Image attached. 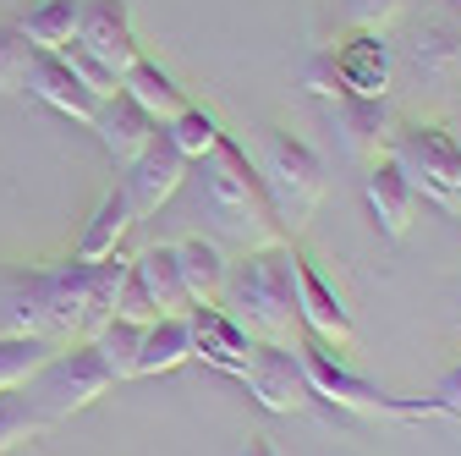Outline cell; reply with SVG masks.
<instances>
[{"instance_id": "cell-1", "label": "cell", "mask_w": 461, "mask_h": 456, "mask_svg": "<svg viewBox=\"0 0 461 456\" xmlns=\"http://www.w3.org/2000/svg\"><path fill=\"white\" fill-rule=\"evenodd\" d=\"M187 182H193V204H198V220L209 225L214 242H230L242 253H258V248H275L285 242L280 220L264 198V182H258V165L248 160V149L237 138H220L203 160L187 165Z\"/></svg>"}, {"instance_id": "cell-2", "label": "cell", "mask_w": 461, "mask_h": 456, "mask_svg": "<svg viewBox=\"0 0 461 456\" xmlns=\"http://www.w3.org/2000/svg\"><path fill=\"white\" fill-rule=\"evenodd\" d=\"M297 248L275 242L258 253H242V264H230L220 308L237 319L258 347H297V280H292Z\"/></svg>"}, {"instance_id": "cell-3", "label": "cell", "mask_w": 461, "mask_h": 456, "mask_svg": "<svg viewBox=\"0 0 461 456\" xmlns=\"http://www.w3.org/2000/svg\"><path fill=\"white\" fill-rule=\"evenodd\" d=\"M258 182H264V198H269V209L280 220V232L303 237L313 209H319V198H324V160L303 138L269 127L264 132V170H258Z\"/></svg>"}, {"instance_id": "cell-4", "label": "cell", "mask_w": 461, "mask_h": 456, "mask_svg": "<svg viewBox=\"0 0 461 456\" xmlns=\"http://www.w3.org/2000/svg\"><path fill=\"white\" fill-rule=\"evenodd\" d=\"M390 160L407 170V182L418 187V198H429L445 214H461V138L445 127H395L390 138Z\"/></svg>"}, {"instance_id": "cell-5", "label": "cell", "mask_w": 461, "mask_h": 456, "mask_svg": "<svg viewBox=\"0 0 461 456\" xmlns=\"http://www.w3.org/2000/svg\"><path fill=\"white\" fill-rule=\"evenodd\" d=\"M110 385H115V374H110L104 352L94 347V341H77V347H61V352H55L23 390L33 396V407L44 413V424H61V418L94 407Z\"/></svg>"}, {"instance_id": "cell-6", "label": "cell", "mask_w": 461, "mask_h": 456, "mask_svg": "<svg viewBox=\"0 0 461 456\" xmlns=\"http://www.w3.org/2000/svg\"><path fill=\"white\" fill-rule=\"evenodd\" d=\"M297 358H303V374H308V390L313 396H324V402H335L340 413H395V418H423V413H439L434 407V396L429 402H395V396H384L379 385H368L363 374H352L346 369L324 341H303L297 347Z\"/></svg>"}, {"instance_id": "cell-7", "label": "cell", "mask_w": 461, "mask_h": 456, "mask_svg": "<svg viewBox=\"0 0 461 456\" xmlns=\"http://www.w3.org/2000/svg\"><path fill=\"white\" fill-rule=\"evenodd\" d=\"M122 170H127V177H122V193H127V204H132V214H138V220L159 214L170 198L187 187V154L170 143V132H165V127H159V132H154V143H149L132 165H122Z\"/></svg>"}, {"instance_id": "cell-8", "label": "cell", "mask_w": 461, "mask_h": 456, "mask_svg": "<svg viewBox=\"0 0 461 456\" xmlns=\"http://www.w3.org/2000/svg\"><path fill=\"white\" fill-rule=\"evenodd\" d=\"M292 280H297V324H303L313 341H324L335 358H346V352L357 347L352 308L340 303V292L330 287V280L313 269V259H303V253H297V264H292Z\"/></svg>"}, {"instance_id": "cell-9", "label": "cell", "mask_w": 461, "mask_h": 456, "mask_svg": "<svg viewBox=\"0 0 461 456\" xmlns=\"http://www.w3.org/2000/svg\"><path fill=\"white\" fill-rule=\"evenodd\" d=\"M335 55V72H340V88L352 99H390L395 78H401V55L384 33H368V28H352Z\"/></svg>"}, {"instance_id": "cell-10", "label": "cell", "mask_w": 461, "mask_h": 456, "mask_svg": "<svg viewBox=\"0 0 461 456\" xmlns=\"http://www.w3.org/2000/svg\"><path fill=\"white\" fill-rule=\"evenodd\" d=\"M242 385L264 413H303L308 396H313L297 347H253V363L242 369Z\"/></svg>"}, {"instance_id": "cell-11", "label": "cell", "mask_w": 461, "mask_h": 456, "mask_svg": "<svg viewBox=\"0 0 461 456\" xmlns=\"http://www.w3.org/2000/svg\"><path fill=\"white\" fill-rule=\"evenodd\" d=\"M363 204H368V214H374V225H379V237H384V242H401V237H407V232H412V220H418V209H423L418 187L407 182V170H401L390 154L368 160Z\"/></svg>"}, {"instance_id": "cell-12", "label": "cell", "mask_w": 461, "mask_h": 456, "mask_svg": "<svg viewBox=\"0 0 461 456\" xmlns=\"http://www.w3.org/2000/svg\"><path fill=\"white\" fill-rule=\"evenodd\" d=\"M187 324H193V358L209 363V369H220V374H237V379H242V369L253 363V347H258V341H253L237 319H230L220 303L187 308Z\"/></svg>"}, {"instance_id": "cell-13", "label": "cell", "mask_w": 461, "mask_h": 456, "mask_svg": "<svg viewBox=\"0 0 461 456\" xmlns=\"http://www.w3.org/2000/svg\"><path fill=\"white\" fill-rule=\"evenodd\" d=\"M33 99H44L50 110H61L67 122H77V127H88L94 122V110H99V94L61 61L55 50H33V61H28V83H23Z\"/></svg>"}, {"instance_id": "cell-14", "label": "cell", "mask_w": 461, "mask_h": 456, "mask_svg": "<svg viewBox=\"0 0 461 456\" xmlns=\"http://www.w3.org/2000/svg\"><path fill=\"white\" fill-rule=\"evenodd\" d=\"M77 44H88L104 67H115L127 78V67L138 61V33H132V12L127 0H83V23H77Z\"/></svg>"}, {"instance_id": "cell-15", "label": "cell", "mask_w": 461, "mask_h": 456, "mask_svg": "<svg viewBox=\"0 0 461 456\" xmlns=\"http://www.w3.org/2000/svg\"><path fill=\"white\" fill-rule=\"evenodd\" d=\"M88 127L99 132V143H104V154H110L115 165H132V160L154 143V132H159V122L149 116L132 94H122V88H115L110 99H99V110H94Z\"/></svg>"}, {"instance_id": "cell-16", "label": "cell", "mask_w": 461, "mask_h": 456, "mask_svg": "<svg viewBox=\"0 0 461 456\" xmlns=\"http://www.w3.org/2000/svg\"><path fill=\"white\" fill-rule=\"evenodd\" d=\"M407 67L429 88H450L461 78V23L456 17H423L407 39Z\"/></svg>"}, {"instance_id": "cell-17", "label": "cell", "mask_w": 461, "mask_h": 456, "mask_svg": "<svg viewBox=\"0 0 461 456\" xmlns=\"http://www.w3.org/2000/svg\"><path fill=\"white\" fill-rule=\"evenodd\" d=\"M335 127H340V143L352 149L357 160H379L390 154V138H395V116H390V99H335Z\"/></svg>"}, {"instance_id": "cell-18", "label": "cell", "mask_w": 461, "mask_h": 456, "mask_svg": "<svg viewBox=\"0 0 461 456\" xmlns=\"http://www.w3.org/2000/svg\"><path fill=\"white\" fill-rule=\"evenodd\" d=\"M132 275H138V287L149 292V303L159 308V319H176L193 308L187 287H182V264H176V242H159V248H143L132 259Z\"/></svg>"}, {"instance_id": "cell-19", "label": "cell", "mask_w": 461, "mask_h": 456, "mask_svg": "<svg viewBox=\"0 0 461 456\" xmlns=\"http://www.w3.org/2000/svg\"><path fill=\"white\" fill-rule=\"evenodd\" d=\"M182 363H193V324H187V314L143 324V335H138V369H132V379L170 374V369H182Z\"/></svg>"}, {"instance_id": "cell-20", "label": "cell", "mask_w": 461, "mask_h": 456, "mask_svg": "<svg viewBox=\"0 0 461 456\" xmlns=\"http://www.w3.org/2000/svg\"><path fill=\"white\" fill-rule=\"evenodd\" d=\"M122 94H132V99L149 110V116H154L159 127H165V122H176L182 110L193 105V99H187V88H182L176 78H170L159 61H149V55H138V61L127 67V78H122Z\"/></svg>"}, {"instance_id": "cell-21", "label": "cell", "mask_w": 461, "mask_h": 456, "mask_svg": "<svg viewBox=\"0 0 461 456\" xmlns=\"http://www.w3.org/2000/svg\"><path fill=\"white\" fill-rule=\"evenodd\" d=\"M176 264H182V287H187L193 308L198 303H220L225 275H230V259L220 253L214 237H182L176 242Z\"/></svg>"}, {"instance_id": "cell-22", "label": "cell", "mask_w": 461, "mask_h": 456, "mask_svg": "<svg viewBox=\"0 0 461 456\" xmlns=\"http://www.w3.org/2000/svg\"><path fill=\"white\" fill-rule=\"evenodd\" d=\"M132 225H138V214H132L127 193H122V187H110V193L99 198L94 220L83 225V242H77V259H110L115 248L127 242V232H132Z\"/></svg>"}, {"instance_id": "cell-23", "label": "cell", "mask_w": 461, "mask_h": 456, "mask_svg": "<svg viewBox=\"0 0 461 456\" xmlns=\"http://www.w3.org/2000/svg\"><path fill=\"white\" fill-rule=\"evenodd\" d=\"M77 23H83V0H39V6L17 23V33L33 50H61V44L77 39Z\"/></svg>"}, {"instance_id": "cell-24", "label": "cell", "mask_w": 461, "mask_h": 456, "mask_svg": "<svg viewBox=\"0 0 461 456\" xmlns=\"http://www.w3.org/2000/svg\"><path fill=\"white\" fill-rule=\"evenodd\" d=\"M61 347L50 341H33V335H0V390H23Z\"/></svg>"}, {"instance_id": "cell-25", "label": "cell", "mask_w": 461, "mask_h": 456, "mask_svg": "<svg viewBox=\"0 0 461 456\" xmlns=\"http://www.w3.org/2000/svg\"><path fill=\"white\" fill-rule=\"evenodd\" d=\"M44 429H50V424H44V413L33 407L28 390H0V456L17 451L23 440H39Z\"/></svg>"}, {"instance_id": "cell-26", "label": "cell", "mask_w": 461, "mask_h": 456, "mask_svg": "<svg viewBox=\"0 0 461 456\" xmlns=\"http://www.w3.org/2000/svg\"><path fill=\"white\" fill-rule=\"evenodd\" d=\"M165 132H170V143L187 154V165H193V160H203V154L225 138L220 116H214V110H203V105H187L176 122H165Z\"/></svg>"}, {"instance_id": "cell-27", "label": "cell", "mask_w": 461, "mask_h": 456, "mask_svg": "<svg viewBox=\"0 0 461 456\" xmlns=\"http://www.w3.org/2000/svg\"><path fill=\"white\" fill-rule=\"evenodd\" d=\"M0 335H33V341H50L44 330V308H39V292H33V275L17 280L6 292V308H0ZM55 347V341H50Z\"/></svg>"}, {"instance_id": "cell-28", "label": "cell", "mask_w": 461, "mask_h": 456, "mask_svg": "<svg viewBox=\"0 0 461 456\" xmlns=\"http://www.w3.org/2000/svg\"><path fill=\"white\" fill-rule=\"evenodd\" d=\"M138 335H143V324H127V319H110V324L94 335V347L104 352V363H110L115 385L132 379V369H138Z\"/></svg>"}, {"instance_id": "cell-29", "label": "cell", "mask_w": 461, "mask_h": 456, "mask_svg": "<svg viewBox=\"0 0 461 456\" xmlns=\"http://www.w3.org/2000/svg\"><path fill=\"white\" fill-rule=\"evenodd\" d=\"M55 55H61V61H67V67H72V72H77V78H83V83H88L99 99H110L115 88H122V72H115V67H104L99 55H94L88 44H77V39H72V44H61Z\"/></svg>"}, {"instance_id": "cell-30", "label": "cell", "mask_w": 461, "mask_h": 456, "mask_svg": "<svg viewBox=\"0 0 461 456\" xmlns=\"http://www.w3.org/2000/svg\"><path fill=\"white\" fill-rule=\"evenodd\" d=\"M28 61H33V44L17 28H0V94H23Z\"/></svg>"}, {"instance_id": "cell-31", "label": "cell", "mask_w": 461, "mask_h": 456, "mask_svg": "<svg viewBox=\"0 0 461 456\" xmlns=\"http://www.w3.org/2000/svg\"><path fill=\"white\" fill-rule=\"evenodd\" d=\"M401 12H407V0H346V23L368 33H384Z\"/></svg>"}, {"instance_id": "cell-32", "label": "cell", "mask_w": 461, "mask_h": 456, "mask_svg": "<svg viewBox=\"0 0 461 456\" xmlns=\"http://www.w3.org/2000/svg\"><path fill=\"white\" fill-rule=\"evenodd\" d=\"M303 83H308V94H319V99H346V88H340V72H335V55H313V61L303 67Z\"/></svg>"}, {"instance_id": "cell-33", "label": "cell", "mask_w": 461, "mask_h": 456, "mask_svg": "<svg viewBox=\"0 0 461 456\" xmlns=\"http://www.w3.org/2000/svg\"><path fill=\"white\" fill-rule=\"evenodd\" d=\"M434 407L445 413V418H461V369L439 385V396H434Z\"/></svg>"}, {"instance_id": "cell-34", "label": "cell", "mask_w": 461, "mask_h": 456, "mask_svg": "<svg viewBox=\"0 0 461 456\" xmlns=\"http://www.w3.org/2000/svg\"><path fill=\"white\" fill-rule=\"evenodd\" d=\"M237 456H280V451H275V445H269V440H264V434H248V440H242V451H237Z\"/></svg>"}, {"instance_id": "cell-35", "label": "cell", "mask_w": 461, "mask_h": 456, "mask_svg": "<svg viewBox=\"0 0 461 456\" xmlns=\"http://www.w3.org/2000/svg\"><path fill=\"white\" fill-rule=\"evenodd\" d=\"M450 220H456V242H461V214H450Z\"/></svg>"}, {"instance_id": "cell-36", "label": "cell", "mask_w": 461, "mask_h": 456, "mask_svg": "<svg viewBox=\"0 0 461 456\" xmlns=\"http://www.w3.org/2000/svg\"><path fill=\"white\" fill-rule=\"evenodd\" d=\"M456 23H461V17H456Z\"/></svg>"}]
</instances>
